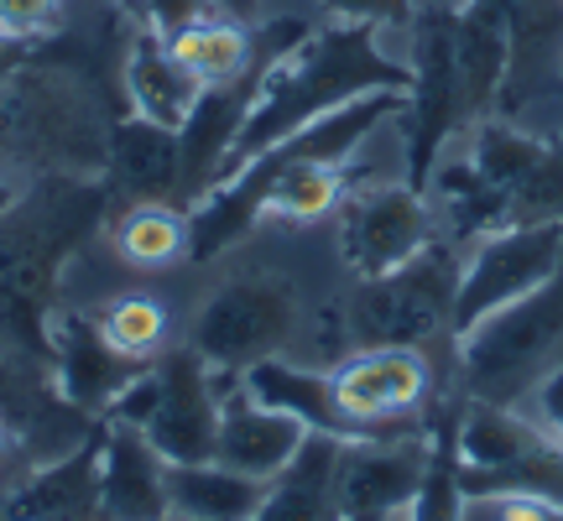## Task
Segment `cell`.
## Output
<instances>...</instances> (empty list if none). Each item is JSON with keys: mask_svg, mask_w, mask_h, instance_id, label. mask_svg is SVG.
<instances>
[{"mask_svg": "<svg viewBox=\"0 0 563 521\" xmlns=\"http://www.w3.org/2000/svg\"><path fill=\"white\" fill-rule=\"evenodd\" d=\"M110 199L104 178L42 173L37 188L0 214V344L11 355L53 370V292L74 251L110 214Z\"/></svg>", "mask_w": 563, "mask_h": 521, "instance_id": "6da1fadb", "label": "cell"}, {"mask_svg": "<svg viewBox=\"0 0 563 521\" xmlns=\"http://www.w3.org/2000/svg\"><path fill=\"white\" fill-rule=\"evenodd\" d=\"M382 26H361V21H329V26H308L287 53H282L262 79V95L245 115L241 136L224 157L220 182L245 167V162L277 146L282 136L302 131L308 121H319L340 104L376 95V89H412V68L397 63L391 53H382L376 42Z\"/></svg>", "mask_w": 563, "mask_h": 521, "instance_id": "7a4b0ae2", "label": "cell"}, {"mask_svg": "<svg viewBox=\"0 0 563 521\" xmlns=\"http://www.w3.org/2000/svg\"><path fill=\"white\" fill-rule=\"evenodd\" d=\"M433 209L454 241H485L517 224H563V141H538L501 115L464 131V157L433 167Z\"/></svg>", "mask_w": 563, "mask_h": 521, "instance_id": "3957f363", "label": "cell"}, {"mask_svg": "<svg viewBox=\"0 0 563 521\" xmlns=\"http://www.w3.org/2000/svg\"><path fill=\"white\" fill-rule=\"evenodd\" d=\"M563 361V260L532 292L506 302L460 340L454 381L460 397L517 407L527 391H538L548 370Z\"/></svg>", "mask_w": 563, "mask_h": 521, "instance_id": "277c9868", "label": "cell"}, {"mask_svg": "<svg viewBox=\"0 0 563 521\" xmlns=\"http://www.w3.org/2000/svg\"><path fill=\"white\" fill-rule=\"evenodd\" d=\"M464 251L460 241H428L418 256L386 271V277L355 281L340 302V323L350 350L376 344H407V350H454V292H460Z\"/></svg>", "mask_w": 563, "mask_h": 521, "instance_id": "5b68a950", "label": "cell"}, {"mask_svg": "<svg viewBox=\"0 0 563 521\" xmlns=\"http://www.w3.org/2000/svg\"><path fill=\"white\" fill-rule=\"evenodd\" d=\"M302 334V298L282 271H241L220 281L188 323V344L209 370L245 376L256 361H272Z\"/></svg>", "mask_w": 563, "mask_h": 521, "instance_id": "8992f818", "label": "cell"}, {"mask_svg": "<svg viewBox=\"0 0 563 521\" xmlns=\"http://www.w3.org/2000/svg\"><path fill=\"white\" fill-rule=\"evenodd\" d=\"M412 89H407V182L428 193V178L439 167L443 146L475 125L470 110V89L460 74V53H454V5H433L422 0L412 21Z\"/></svg>", "mask_w": 563, "mask_h": 521, "instance_id": "52a82bcc", "label": "cell"}, {"mask_svg": "<svg viewBox=\"0 0 563 521\" xmlns=\"http://www.w3.org/2000/svg\"><path fill=\"white\" fill-rule=\"evenodd\" d=\"M329 376H334V397H340L344 418H355L361 428L382 433V439L428 433L422 407L439 391V370L428 361V350H407V344L350 350Z\"/></svg>", "mask_w": 563, "mask_h": 521, "instance_id": "ba28073f", "label": "cell"}, {"mask_svg": "<svg viewBox=\"0 0 563 521\" xmlns=\"http://www.w3.org/2000/svg\"><path fill=\"white\" fill-rule=\"evenodd\" d=\"M439 241V209L412 182H376L355 188L340 203V260L355 281L386 277Z\"/></svg>", "mask_w": 563, "mask_h": 521, "instance_id": "9c48e42d", "label": "cell"}, {"mask_svg": "<svg viewBox=\"0 0 563 521\" xmlns=\"http://www.w3.org/2000/svg\"><path fill=\"white\" fill-rule=\"evenodd\" d=\"M563 260V224H517L475 241L464 256L460 292H454V340H464L475 323L501 313L506 302L532 292L538 281Z\"/></svg>", "mask_w": 563, "mask_h": 521, "instance_id": "30bf717a", "label": "cell"}, {"mask_svg": "<svg viewBox=\"0 0 563 521\" xmlns=\"http://www.w3.org/2000/svg\"><path fill=\"white\" fill-rule=\"evenodd\" d=\"M241 376H220L209 370L194 344H178L157 355V412L146 422V439L167 464H203L214 459V439H220V407L224 386Z\"/></svg>", "mask_w": 563, "mask_h": 521, "instance_id": "8fae6325", "label": "cell"}, {"mask_svg": "<svg viewBox=\"0 0 563 521\" xmlns=\"http://www.w3.org/2000/svg\"><path fill=\"white\" fill-rule=\"evenodd\" d=\"M428 475V433L418 439L344 443L334 475V517L340 521H407Z\"/></svg>", "mask_w": 563, "mask_h": 521, "instance_id": "7c38bea8", "label": "cell"}, {"mask_svg": "<svg viewBox=\"0 0 563 521\" xmlns=\"http://www.w3.org/2000/svg\"><path fill=\"white\" fill-rule=\"evenodd\" d=\"M506 5V79L496 115L517 121L548 95H563V0H501Z\"/></svg>", "mask_w": 563, "mask_h": 521, "instance_id": "4fadbf2b", "label": "cell"}, {"mask_svg": "<svg viewBox=\"0 0 563 521\" xmlns=\"http://www.w3.org/2000/svg\"><path fill=\"white\" fill-rule=\"evenodd\" d=\"M100 459H104V418L68 454L42 459L37 475H26L0 501V517L5 521H95L100 517Z\"/></svg>", "mask_w": 563, "mask_h": 521, "instance_id": "5bb4252c", "label": "cell"}, {"mask_svg": "<svg viewBox=\"0 0 563 521\" xmlns=\"http://www.w3.org/2000/svg\"><path fill=\"white\" fill-rule=\"evenodd\" d=\"M152 361H131L100 334L95 313H58L53 319V381L74 407L100 418L125 386Z\"/></svg>", "mask_w": 563, "mask_h": 521, "instance_id": "9a60e30c", "label": "cell"}, {"mask_svg": "<svg viewBox=\"0 0 563 521\" xmlns=\"http://www.w3.org/2000/svg\"><path fill=\"white\" fill-rule=\"evenodd\" d=\"M104 188L131 203H178L183 193V141L173 125H157L125 110L110 125V152H104Z\"/></svg>", "mask_w": 563, "mask_h": 521, "instance_id": "2e32d148", "label": "cell"}, {"mask_svg": "<svg viewBox=\"0 0 563 521\" xmlns=\"http://www.w3.org/2000/svg\"><path fill=\"white\" fill-rule=\"evenodd\" d=\"M308 428L298 418H287L277 407H262L241 381L224 386L220 407V439H214V459L241 469L251 480H277L302 448Z\"/></svg>", "mask_w": 563, "mask_h": 521, "instance_id": "e0dca14e", "label": "cell"}, {"mask_svg": "<svg viewBox=\"0 0 563 521\" xmlns=\"http://www.w3.org/2000/svg\"><path fill=\"white\" fill-rule=\"evenodd\" d=\"M167 506V459L141 428L104 422L100 459V517L95 521H162Z\"/></svg>", "mask_w": 563, "mask_h": 521, "instance_id": "ac0fdd59", "label": "cell"}, {"mask_svg": "<svg viewBox=\"0 0 563 521\" xmlns=\"http://www.w3.org/2000/svg\"><path fill=\"white\" fill-rule=\"evenodd\" d=\"M241 386L262 407H277L287 418H298L308 433H329V439H344V443H371L382 433L361 428L355 418H344L340 397H334V376L323 365H292V361H256L251 370L241 376Z\"/></svg>", "mask_w": 563, "mask_h": 521, "instance_id": "d6986e66", "label": "cell"}, {"mask_svg": "<svg viewBox=\"0 0 563 521\" xmlns=\"http://www.w3.org/2000/svg\"><path fill=\"white\" fill-rule=\"evenodd\" d=\"M121 84H125V104L146 115V121L157 125H173L183 131V121L194 115V104H199L203 84L183 68L173 53H167V42L152 32V26H131V42H125V68H121Z\"/></svg>", "mask_w": 563, "mask_h": 521, "instance_id": "ffe728a7", "label": "cell"}, {"mask_svg": "<svg viewBox=\"0 0 563 521\" xmlns=\"http://www.w3.org/2000/svg\"><path fill=\"white\" fill-rule=\"evenodd\" d=\"M344 439L308 433L292 464L277 480H266V501L251 521H340L334 517V475H340Z\"/></svg>", "mask_w": 563, "mask_h": 521, "instance_id": "44dd1931", "label": "cell"}, {"mask_svg": "<svg viewBox=\"0 0 563 521\" xmlns=\"http://www.w3.org/2000/svg\"><path fill=\"white\" fill-rule=\"evenodd\" d=\"M266 501V480H251L220 459L167 464V506L194 521H251Z\"/></svg>", "mask_w": 563, "mask_h": 521, "instance_id": "7402d4cb", "label": "cell"}, {"mask_svg": "<svg viewBox=\"0 0 563 521\" xmlns=\"http://www.w3.org/2000/svg\"><path fill=\"white\" fill-rule=\"evenodd\" d=\"M167 53L209 89V84H230L235 74H245V63L256 53V32L220 11V16H203L183 26L178 37H167Z\"/></svg>", "mask_w": 563, "mask_h": 521, "instance_id": "603a6c76", "label": "cell"}, {"mask_svg": "<svg viewBox=\"0 0 563 521\" xmlns=\"http://www.w3.org/2000/svg\"><path fill=\"white\" fill-rule=\"evenodd\" d=\"M110 241H115L121 260H131L141 271H157V266H173L178 256H188V214L178 203H131L110 224Z\"/></svg>", "mask_w": 563, "mask_h": 521, "instance_id": "cb8c5ba5", "label": "cell"}, {"mask_svg": "<svg viewBox=\"0 0 563 521\" xmlns=\"http://www.w3.org/2000/svg\"><path fill=\"white\" fill-rule=\"evenodd\" d=\"M95 323H100V334L121 355L131 361H157L162 344H167V308L157 298H146V292H121V298H110L95 308Z\"/></svg>", "mask_w": 563, "mask_h": 521, "instance_id": "d4e9b609", "label": "cell"}, {"mask_svg": "<svg viewBox=\"0 0 563 521\" xmlns=\"http://www.w3.org/2000/svg\"><path fill=\"white\" fill-rule=\"evenodd\" d=\"M63 32V0H0V37H53Z\"/></svg>", "mask_w": 563, "mask_h": 521, "instance_id": "484cf974", "label": "cell"}, {"mask_svg": "<svg viewBox=\"0 0 563 521\" xmlns=\"http://www.w3.org/2000/svg\"><path fill=\"white\" fill-rule=\"evenodd\" d=\"M203 16H220V0H141V26H152L162 42L178 37L183 26H194Z\"/></svg>", "mask_w": 563, "mask_h": 521, "instance_id": "4316f807", "label": "cell"}, {"mask_svg": "<svg viewBox=\"0 0 563 521\" xmlns=\"http://www.w3.org/2000/svg\"><path fill=\"white\" fill-rule=\"evenodd\" d=\"M334 21H361V26H407L422 11V0H319Z\"/></svg>", "mask_w": 563, "mask_h": 521, "instance_id": "83f0119b", "label": "cell"}, {"mask_svg": "<svg viewBox=\"0 0 563 521\" xmlns=\"http://www.w3.org/2000/svg\"><path fill=\"white\" fill-rule=\"evenodd\" d=\"M538 422L563 443V361L538 381Z\"/></svg>", "mask_w": 563, "mask_h": 521, "instance_id": "f1b7e54d", "label": "cell"}, {"mask_svg": "<svg viewBox=\"0 0 563 521\" xmlns=\"http://www.w3.org/2000/svg\"><path fill=\"white\" fill-rule=\"evenodd\" d=\"M501 521H563V506L559 501H496Z\"/></svg>", "mask_w": 563, "mask_h": 521, "instance_id": "f546056e", "label": "cell"}, {"mask_svg": "<svg viewBox=\"0 0 563 521\" xmlns=\"http://www.w3.org/2000/svg\"><path fill=\"white\" fill-rule=\"evenodd\" d=\"M220 11H224V16H235V21H256L262 0H220Z\"/></svg>", "mask_w": 563, "mask_h": 521, "instance_id": "4dcf8cb0", "label": "cell"}, {"mask_svg": "<svg viewBox=\"0 0 563 521\" xmlns=\"http://www.w3.org/2000/svg\"><path fill=\"white\" fill-rule=\"evenodd\" d=\"M16 199H21V182L16 178H0V214H5Z\"/></svg>", "mask_w": 563, "mask_h": 521, "instance_id": "1f68e13d", "label": "cell"}, {"mask_svg": "<svg viewBox=\"0 0 563 521\" xmlns=\"http://www.w3.org/2000/svg\"><path fill=\"white\" fill-rule=\"evenodd\" d=\"M162 521H194V517H178V511H167V517H162Z\"/></svg>", "mask_w": 563, "mask_h": 521, "instance_id": "d6a6232c", "label": "cell"}, {"mask_svg": "<svg viewBox=\"0 0 563 521\" xmlns=\"http://www.w3.org/2000/svg\"><path fill=\"white\" fill-rule=\"evenodd\" d=\"M0 454H5V422H0Z\"/></svg>", "mask_w": 563, "mask_h": 521, "instance_id": "836d02e7", "label": "cell"}, {"mask_svg": "<svg viewBox=\"0 0 563 521\" xmlns=\"http://www.w3.org/2000/svg\"><path fill=\"white\" fill-rule=\"evenodd\" d=\"M0 521H5V517H0Z\"/></svg>", "mask_w": 563, "mask_h": 521, "instance_id": "e575fe53", "label": "cell"}, {"mask_svg": "<svg viewBox=\"0 0 563 521\" xmlns=\"http://www.w3.org/2000/svg\"><path fill=\"white\" fill-rule=\"evenodd\" d=\"M559 141H563V136H559Z\"/></svg>", "mask_w": 563, "mask_h": 521, "instance_id": "d590c367", "label": "cell"}]
</instances>
